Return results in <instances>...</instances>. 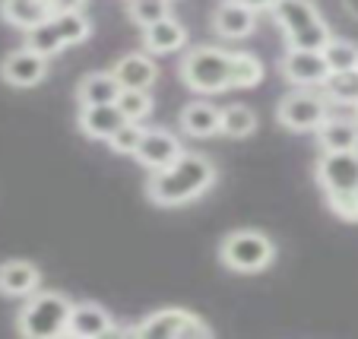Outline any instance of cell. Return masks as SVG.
Returning <instances> with one entry per match:
<instances>
[{"instance_id":"6da1fadb","label":"cell","mask_w":358,"mask_h":339,"mask_svg":"<svg viewBox=\"0 0 358 339\" xmlns=\"http://www.w3.org/2000/svg\"><path fill=\"white\" fill-rule=\"evenodd\" d=\"M178 76L196 95H219L229 89H254L264 82V61L250 51L219 45H196L178 61Z\"/></svg>"},{"instance_id":"7a4b0ae2","label":"cell","mask_w":358,"mask_h":339,"mask_svg":"<svg viewBox=\"0 0 358 339\" xmlns=\"http://www.w3.org/2000/svg\"><path fill=\"white\" fill-rule=\"evenodd\" d=\"M219 181V168L213 159L200 156V152L184 150L169 168L152 171L146 181V200L152 206H187L194 200H200L206 190H213V184Z\"/></svg>"},{"instance_id":"3957f363","label":"cell","mask_w":358,"mask_h":339,"mask_svg":"<svg viewBox=\"0 0 358 339\" xmlns=\"http://www.w3.org/2000/svg\"><path fill=\"white\" fill-rule=\"evenodd\" d=\"M273 22L282 32L285 48H311L320 51L333 38L330 22L317 10L314 0H276L273 3Z\"/></svg>"},{"instance_id":"277c9868","label":"cell","mask_w":358,"mask_h":339,"mask_svg":"<svg viewBox=\"0 0 358 339\" xmlns=\"http://www.w3.org/2000/svg\"><path fill=\"white\" fill-rule=\"evenodd\" d=\"M70 311L73 301L64 292H51V289H38L29 295L26 305L16 314V333L26 339H57L67 336Z\"/></svg>"},{"instance_id":"5b68a950","label":"cell","mask_w":358,"mask_h":339,"mask_svg":"<svg viewBox=\"0 0 358 339\" xmlns=\"http://www.w3.org/2000/svg\"><path fill=\"white\" fill-rule=\"evenodd\" d=\"M273 260H276V245L260 229H235L219 241V264L238 276L270 270Z\"/></svg>"},{"instance_id":"8992f818","label":"cell","mask_w":358,"mask_h":339,"mask_svg":"<svg viewBox=\"0 0 358 339\" xmlns=\"http://www.w3.org/2000/svg\"><path fill=\"white\" fill-rule=\"evenodd\" d=\"M127 336L136 339H213V330L200 314L190 308H159V311L146 314L140 324L127 326Z\"/></svg>"},{"instance_id":"52a82bcc","label":"cell","mask_w":358,"mask_h":339,"mask_svg":"<svg viewBox=\"0 0 358 339\" xmlns=\"http://www.w3.org/2000/svg\"><path fill=\"white\" fill-rule=\"evenodd\" d=\"M333 105L320 86H295L279 99L276 121L292 134H314L330 117Z\"/></svg>"},{"instance_id":"ba28073f","label":"cell","mask_w":358,"mask_h":339,"mask_svg":"<svg viewBox=\"0 0 358 339\" xmlns=\"http://www.w3.org/2000/svg\"><path fill=\"white\" fill-rule=\"evenodd\" d=\"M314 181L324 190V200L358 194V150L320 152L317 165H314Z\"/></svg>"},{"instance_id":"9c48e42d","label":"cell","mask_w":358,"mask_h":339,"mask_svg":"<svg viewBox=\"0 0 358 339\" xmlns=\"http://www.w3.org/2000/svg\"><path fill=\"white\" fill-rule=\"evenodd\" d=\"M48 64H51L48 55H41V51H35V48L22 45L0 61V80L7 82V86H13V89H32L48 76Z\"/></svg>"},{"instance_id":"30bf717a","label":"cell","mask_w":358,"mask_h":339,"mask_svg":"<svg viewBox=\"0 0 358 339\" xmlns=\"http://www.w3.org/2000/svg\"><path fill=\"white\" fill-rule=\"evenodd\" d=\"M181 152H184V146H181V136L178 134H171L169 127H146L134 159L140 162V168H146L149 175H152V171L169 168Z\"/></svg>"},{"instance_id":"8fae6325","label":"cell","mask_w":358,"mask_h":339,"mask_svg":"<svg viewBox=\"0 0 358 339\" xmlns=\"http://www.w3.org/2000/svg\"><path fill=\"white\" fill-rule=\"evenodd\" d=\"M279 73L292 86H324L330 76L324 51H311V48H285L282 61H279Z\"/></svg>"},{"instance_id":"7c38bea8","label":"cell","mask_w":358,"mask_h":339,"mask_svg":"<svg viewBox=\"0 0 358 339\" xmlns=\"http://www.w3.org/2000/svg\"><path fill=\"white\" fill-rule=\"evenodd\" d=\"M343 111L345 108H336V105H333L330 117L314 130L320 152H352V150H358V115H355V108H349V115H343Z\"/></svg>"},{"instance_id":"4fadbf2b","label":"cell","mask_w":358,"mask_h":339,"mask_svg":"<svg viewBox=\"0 0 358 339\" xmlns=\"http://www.w3.org/2000/svg\"><path fill=\"white\" fill-rule=\"evenodd\" d=\"M117 333H127V330H117L115 317L101 305L95 301H73V311H70V326H67V336L76 339H105V336H117Z\"/></svg>"},{"instance_id":"5bb4252c","label":"cell","mask_w":358,"mask_h":339,"mask_svg":"<svg viewBox=\"0 0 358 339\" xmlns=\"http://www.w3.org/2000/svg\"><path fill=\"white\" fill-rule=\"evenodd\" d=\"M257 29V10H250L241 0H222L213 10V32L225 41H241Z\"/></svg>"},{"instance_id":"9a60e30c","label":"cell","mask_w":358,"mask_h":339,"mask_svg":"<svg viewBox=\"0 0 358 339\" xmlns=\"http://www.w3.org/2000/svg\"><path fill=\"white\" fill-rule=\"evenodd\" d=\"M41 289V270L32 260H3L0 264V295L3 298H22Z\"/></svg>"},{"instance_id":"2e32d148","label":"cell","mask_w":358,"mask_h":339,"mask_svg":"<svg viewBox=\"0 0 358 339\" xmlns=\"http://www.w3.org/2000/svg\"><path fill=\"white\" fill-rule=\"evenodd\" d=\"M178 127H181V134L194 136V140H210V136H216L219 127H222V108H216V105L206 102V99H194V102H187L181 108Z\"/></svg>"},{"instance_id":"e0dca14e","label":"cell","mask_w":358,"mask_h":339,"mask_svg":"<svg viewBox=\"0 0 358 339\" xmlns=\"http://www.w3.org/2000/svg\"><path fill=\"white\" fill-rule=\"evenodd\" d=\"M111 73L117 76L124 89H152L159 80V64L152 61L149 51H130V55L117 57Z\"/></svg>"},{"instance_id":"ac0fdd59","label":"cell","mask_w":358,"mask_h":339,"mask_svg":"<svg viewBox=\"0 0 358 339\" xmlns=\"http://www.w3.org/2000/svg\"><path fill=\"white\" fill-rule=\"evenodd\" d=\"M124 121H127V117H124V111L117 108V105H83L80 115H76L80 134L86 136V140H95V143L99 140L108 143Z\"/></svg>"},{"instance_id":"d6986e66","label":"cell","mask_w":358,"mask_h":339,"mask_svg":"<svg viewBox=\"0 0 358 339\" xmlns=\"http://www.w3.org/2000/svg\"><path fill=\"white\" fill-rule=\"evenodd\" d=\"M184 45H187V26L178 22L175 16H165L143 29V48L149 55H175Z\"/></svg>"},{"instance_id":"ffe728a7","label":"cell","mask_w":358,"mask_h":339,"mask_svg":"<svg viewBox=\"0 0 358 339\" xmlns=\"http://www.w3.org/2000/svg\"><path fill=\"white\" fill-rule=\"evenodd\" d=\"M121 82L111 70H92L76 82V102L83 105H115L117 95H121Z\"/></svg>"},{"instance_id":"44dd1931","label":"cell","mask_w":358,"mask_h":339,"mask_svg":"<svg viewBox=\"0 0 358 339\" xmlns=\"http://www.w3.org/2000/svg\"><path fill=\"white\" fill-rule=\"evenodd\" d=\"M51 16H55V10L48 0H0V20L13 29H22V32L41 26Z\"/></svg>"},{"instance_id":"7402d4cb","label":"cell","mask_w":358,"mask_h":339,"mask_svg":"<svg viewBox=\"0 0 358 339\" xmlns=\"http://www.w3.org/2000/svg\"><path fill=\"white\" fill-rule=\"evenodd\" d=\"M324 95L336 108H355L358 105V70H339L324 80Z\"/></svg>"},{"instance_id":"603a6c76","label":"cell","mask_w":358,"mask_h":339,"mask_svg":"<svg viewBox=\"0 0 358 339\" xmlns=\"http://www.w3.org/2000/svg\"><path fill=\"white\" fill-rule=\"evenodd\" d=\"M51 22H55V29H57V35H61L64 48L83 45V41H89V35H92V20H89L86 10L55 13V16H51Z\"/></svg>"},{"instance_id":"cb8c5ba5","label":"cell","mask_w":358,"mask_h":339,"mask_svg":"<svg viewBox=\"0 0 358 339\" xmlns=\"http://www.w3.org/2000/svg\"><path fill=\"white\" fill-rule=\"evenodd\" d=\"M257 115H254V108H248V105H229V108H222V127H219V134L229 136V140H248L254 130H257Z\"/></svg>"},{"instance_id":"d4e9b609","label":"cell","mask_w":358,"mask_h":339,"mask_svg":"<svg viewBox=\"0 0 358 339\" xmlns=\"http://www.w3.org/2000/svg\"><path fill=\"white\" fill-rule=\"evenodd\" d=\"M320 51H324V57H327L330 73H339V70H358V45H355V41L333 35V38L320 48Z\"/></svg>"},{"instance_id":"484cf974","label":"cell","mask_w":358,"mask_h":339,"mask_svg":"<svg viewBox=\"0 0 358 339\" xmlns=\"http://www.w3.org/2000/svg\"><path fill=\"white\" fill-rule=\"evenodd\" d=\"M115 105L124 111L127 121H136V124H143L152 115V95H149V89H121Z\"/></svg>"},{"instance_id":"4316f807","label":"cell","mask_w":358,"mask_h":339,"mask_svg":"<svg viewBox=\"0 0 358 339\" xmlns=\"http://www.w3.org/2000/svg\"><path fill=\"white\" fill-rule=\"evenodd\" d=\"M127 16L140 29L171 16V0H127Z\"/></svg>"},{"instance_id":"83f0119b","label":"cell","mask_w":358,"mask_h":339,"mask_svg":"<svg viewBox=\"0 0 358 339\" xmlns=\"http://www.w3.org/2000/svg\"><path fill=\"white\" fill-rule=\"evenodd\" d=\"M143 124H136V121H124L121 127L115 130V136L108 140V146H111V152H117V156H134L136 152V146H140V140H143Z\"/></svg>"},{"instance_id":"f1b7e54d","label":"cell","mask_w":358,"mask_h":339,"mask_svg":"<svg viewBox=\"0 0 358 339\" xmlns=\"http://www.w3.org/2000/svg\"><path fill=\"white\" fill-rule=\"evenodd\" d=\"M55 13H70V10H86L89 0H48Z\"/></svg>"},{"instance_id":"f546056e","label":"cell","mask_w":358,"mask_h":339,"mask_svg":"<svg viewBox=\"0 0 358 339\" xmlns=\"http://www.w3.org/2000/svg\"><path fill=\"white\" fill-rule=\"evenodd\" d=\"M241 3H248L250 10H273V3H276V0H241Z\"/></svg>"},{"instance_id":"4dcf8cb0","label":"cell","mask_w":358,"mask_h":339,"mask_svg":"<svg viewBox=\"0 0 358 339\" xmlns=\"http://www.w3.org/2000/svg\"><path fill=\"white\" fill-rule=\"evenodd\" d=\"M343 10L352 16V20H358V0H343Z\"/></svg>"},{"instance_id":"1f68e13d","label":"cell","mask_w":358,"mask_h":339,"mask_svg":"<svg viewBox=\"0 0 358 339\" xmlns=\"http://www.w3.org/2000/svg\"><path fill=\"white\" fill-rule=\"evenodd\" d=\"M355 115H358V105H355Z\"/></svg>"}]
</instances>
